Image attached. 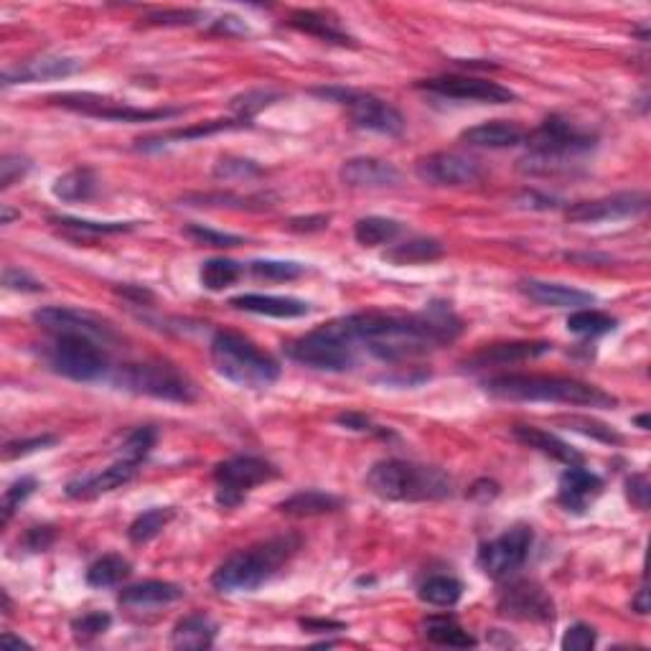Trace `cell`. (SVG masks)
Instances as JSON below:
<instances>
[{
    "instance_id": "obj_37",
    "label": "cell",
    "mask_w": 651,
    "mask_h": 651,
    "mask_svg": "<svg viewBox=\"0 0 651 651\" xmlns=\"http://www.w3.org/2000/svg\"><path fill=\"white\" fill-rule=\"evenodd\" d=\"M418 596L428 606L451 608L461 601L463 583L458 578H453V575H433V578H428L420 585Z\"/></svg>"
},
{
    "instance_id": "obj_5",
    "label": "cell",
    "mask_w": 651,
    "mask_h": 651,
    "mask_svg": "<svg viewBox=\"0 0 651 651\" xmlns=\"http://www.w3.org/2000/svg\"><path fill=\"white\" fill-rule=\"evenodd\" d=\"M367 489L384 501H440L453 494V479L438 466L390 458L369 468Z\"/></svg>"
},
{
    "instance_id": "obj_45",
    "label": "cell",
    "mask_w": 651,
    "mask_h": 651,
    "mask_svg": "<svg viewBox=\"0 0 651 651\" xmlns=\"http://www.w3.org/2000/svg\"><path fill=\"white\" fill-rule=\"evenodd\" d=\"M184 234L189 237L191 242L196 245H206V247H219V250H227V247H237L242 245L240 234H229V232H217L212 227H204V224H189L184 229Z\"/></svg>"
},
{
    "instance_id": "obj_18",
    "label": "cell",
    "mask_w": 651,
    "mask_h": 651,
    "mask_svg": "<svg viewBox=\"0 0 651 651\" xmlns=\"http://www.w3.org/2000/svg\"><path fill=\"white\" fill-rule=\"evenodd\" d=\"M34 321L39 323L41 329L51 331L56 336L64 334H79V336H90V339H110L112 329L107 326L102 318H97L95 313L79 311V308H39L34 311Z\"/></svg>"
},
{
    "instance_id": "obj_25",
    "label": "cell",
    "mask_w": 651,
    "mask_h": 651,
    "mask_svg": "<svg viewBox=\"0 0 651 651\" xmlns=\"http://www.w3.org/2000/svg\"><path fill=\"white\" fill-rule=\"evenodd\" d=\"M552 344L547 341H509V344H491L486 349H481L479 354H473L468 359V364L476 369L491 367V364H499V367H507V364H519L529 362V359L545 357L550 354Z\"/></svg>"
},
{
    "instance_id": "obj_4",
    "label": "cell",
    "mask_w": 651,
    "mask_h": 651,
    "mask_svg": "<svg viewBox=\"0 0 651 651\" xmlns=\"http://www.w3.org/2000/svg\"><path fill=\"white\" fill-rule=\"evenodd\" d=\"M298 550H301V540L295 535H285L234 552L214 570V590L227 593V596L229 593H252V590L268 583L270 578H275Z\"/></svg>"
},
{
    "instance_id": "obj_56",
    "label": "cell",
    "mask_w": 651,
    "mask_h": 651,
    "mask_svg": "<svg viewBox=\"0 0 651 651\" xmlns=\"http://www.w3.org/2000/svg\"><path fill=\"white\" fill-rule=\"evenodd\" d=\"M270 100H275V95H270V92H247L245 97H237L232 102V107L242 112V120H250L257 110L268 107Z\"/></svg>"
},
{
    "instance_id": "obj_34",
    "label": "cell",
    "mask_w": 651,
    "mask_h": 651,
    "mask_svg": "<svg viewBox=\"0 0 651 651\" xmlns=\"http://www.w3.org/2000/svg\"><path fill=\"white\" fill-rule=\"evenodd\" d=\"M97 191V176L92 168H74V171H67L64 176L54 181L51 186V194L59 201H87L92 199Z\"/></svg>"
},
{
    "instance_id": "obj_12",
    "label": "cell",
    "mask_w": 651,
    "mask_h": 651,
    "mask_svg": "<svg viewBox=\"0 0 651 651\" xmlns=\"http://www.w3.org/2000/svg\"><path fill=\"white\" fill-rule=\"evenodd\" d=\"M532 542H535L532 527L517 524V527L507 529V532L496 537V540L484 542V545L479 547L476 562H479V568L484 570L489 578L507 580L527 562Z\"/></svg>"
},
{
    "instance_id": "obj_21",
    "label": "cell",
    "mask_w": 651,
    "mask_h": 651,
    "mask_svg": "<svg viewBox=\"0 0 651 651\" xmlns=\"http://www.w3.org/2000/svg\"><path fill=\"white\" fill-rule=\"evenodd\" d=\"M135 473H138V463L120 458V461L112 463V466L102 468L100 473H90V476L69 481L64 494H67L69 499H95V496L110 494V491L120 489V486H125L128 481H133Z\"/></svg>"
},
{
    "instance_id": "obj_33",
    "label": "cell",
    "mask_w": 651,
    "mask_h": 651,
    "mask_svg": "<svg viewBox=\"0 0 651 651\" xmlns=\"http://www.w3.org/2000/svg\"><path fill=\"white\" fill-rule=\"evenodd\" d=\"M443 255H446V247L440 245L438 240L418 237V240H407L402 245L390 247L384 252V260L395 262V265H423V262L440 260Z\"/></svg>"
},
{
    "instance_id": "obj_26",
    "label": "cell",
    "mask_w": 651,
    "mask_h": 651,
    "mask_svg": "<svg viewBox=\"0 0 651 651\" xmlns=\"http://www.w3.org/2000/svg\"><path fill=\"white\" fill-rule=\"evenodd\" d=\"M461 140L476 148H517V145L527 143V130L519 128L517 123H507V120H491V123L473 125V128L463 130Z\"/></svg>"
},
{
    "instance_id": "obj_63",
    "label": "cell",
    "mask_w": 651,
    "mask_h": 651,
    "mask_svg": "<svg viewBox=\"0 0 651 651\" xmlns=\"http://www.w3.org/2000/svg\"><path fill=\"white\" fill-rule=\"evenodd\" d=\"M3 644H6V646H18V649H21V646H28L26 641L18 639V636H13V634H3Z\"/></svg>"
},
{
    "instance_id": "obj_23",
    "label": "cell",
    "mask_w": 651,
    "mask_h": 651,
    "mask_svg": "<svg viewBox=\"0 0 651 651\" xmlns=\"http://www.w3.org/2000/svg\"><path fill=\"white\" fill-rule=\"evenodd\" d=\"M82 64L69 56H39V59H28L21 67L6 69L3 74V87L11 84H28V82H46V79H64L79 72Z\"/></svg>"
},
{
    "instance_id": "obj_43",
    "label": "cell",
    "mask_w": 651,
    "mask_h": 651,
    "mask_svg": "<svg viewBox=\"0 0 651 651\" xmlns=\"http://www.w3.org/2000/svg\"><path fill=\"white\" fill-rule=\"evenodd\" d=\"M158 440V430L151 428V425H143V428H135L128 438L123 440V446H120V458L133 463H143V458H148V453L153 451Z\"/></svg>"
},
{
    "instance_id": "obj_38",
    "label": "cell",
    "mask_w": 651,
    "mask_h": 651,
    "mask_svg": "<svg viewBox=\"0 0 651 651\" xmlns=\"http://www.w3.org/2000/svg\"><path fill=\"white\" fill-rule=\"evenodd\" d=\"M130 573H133V565H130L123 555H105L90 565V570H87V583H90L92 588H115V585L123 583L125 578H130Z\"/></svg>"
},
{
    "instance_id": "obj_19",
    "label": "cell",
    "mask_w": 651,
    "mask_h": 651,
    "mask_svg": "<svg viewBox=\"0 0 651 651\" xmlns=\"http://www.w3.org/2000/svg\"><path fill=\"white\" fill-rule=\"evenodd\" d=\"M341 184L349 189H397L402 184L400 168L390 161L372 156H359L344 161L339 171Z\"/></svg>"
},
{
    "instance_id": "obj_41",
    "label": "cell",
    "mask_w": 651,
    "mask_h": 651,
    "mask_svg": "<svg viewBox=\"0 0 651 651\" xmlns=\"http://www.w3.org/2000/svg\"><path fill=\"white\" fill-rule=\"evenodd\" d=\"M616 326V318L603 311H596V308H578V311L568 316V331H573L578 336H588V339L611 334V331H616Z\"/></svg>"
},
{
    "instance_id": "obj_51",
    "label": "cell",
    "mask_w": 651,
    "mask_h": 651,
    "mask_svg": "<svg viewBox=\"0 0 651 651\" xmlns=\"http://www.w3.org/2000/svg\"><path fill=\"white\" fill-rule=\"evenodd\" d=\"M31 163L23 156H3L0 161V189H11L16 181H21L28 173Z\"/></svg>"
},
{
    "instance_id": "obj_32",
    "label": "cell",
    "mask_w": 651,
    "mask_h": 651,
    "mask_svg": "<svg viewBox=\"0 0 651 651\" xmlns=\"http://www.w3.org/2000/svg\"><path fill=\"white\" fill-rule=\"evenodd\" d=\"M423 636L433 644L440 646H456V649H468V646H476L479 641L473 639L456 618L451 616H428L423 621Z\"/></svg>"
},
{
    "instance_id": "obj_29",
    "label": "cell",
    "mask_w": 651,
    "mask_h": 651,
    "mask_svg": "<svg viewBox=\"0 0 651 651\" xmlns=\"http://www.w3.org/2000/svg\"><path fill=\"white\" fill-rule=\"evenodd\" d=\"M288 26L301 31V34L316 36L321 41H329V44L336 46H357L354 39L346 34L344 28L339 26V21L329 16V13L321 11H293L288 16Z\"/></svg>"
},
{
    "instance_id": "obj_60",
    "label": "cell",
    "mask_w": 651,
    "mask_h": 651,
    "mask_svg": "<svg viewBox=\"0 0 651 651\" xmlns=\"http://www.w3.org/2000/svg\"><path fill=\"white\" fill-rule=\"evenodd\" d=\"M214 31H219V34H237V36H242V34H247L250 28H247V23L242 21V18H237V16H224V18H219V21H214Z\"/></svg>"
},
{
    "instance_id": "obj_7",
    "label": "cell",
    "mask_w": 651,
    "mask_h": 651,
    "mask_svg": "<svg viewBox=\"0 0 651 651\" xmlns=\"http://www.w3.org/2000/svg\"><path fill=\"white\" fill-rule=\"evenodd\" d=\"M354 349H357V341L351 339L344 318L326 323L321 329L311 331V334L290 341L285 346L293 362L306 364L311 369H321V372H349L357 362Z\"/></svg>"
},
{
    "instance_id": "obj_8",
    "label": "cell",
    "mask_w": 651,
    "mask_h": 651,
    "mask_svg": "<svg viewBox=\"0 0 651 651\" xmlns=\"http://www.w3.org/2000/svg\"><path fill=\"white\" fill-rule=\"evenodd\" d=\"M115 384L120 390L133 392V395L153 397L163 402H179V405H191L199 397L196 384L168 362H138L125 364L115 374Z\"/></svg>"
},
{
    "instance_id": "obj_53",
    "label": "cell",
    "mask_w": 651,
    "mask_h": 651,
    "mask_svg": "<svg viewBox=\"0 0 651 651\" xmlns=\"http://www.w3.org/2000/svg\"><path fill=\"white\" fill-rule=\"evenodd\" d=\"M201 11H158L145 18L153 26H194L201 21Z\"/></svg>"
},
{
    "instance_id": "obj_9",
    "label": "cell",
    "mask_w": 651,
    "mask_h": 651,
    "mask_svg": "<svg viewBox=\"0 0 651 651\" xmlns=\"http://www.w3.org/2000/svg\"><path fill=\"white\" fill-rule=\"evenodd\" d=\"M313 92L326 97V100L344 105L351 123L357 125V128L387 135V138H397V135L405 133V117H402V112L397 107H392L390 102L379 100V97L367 95V92L344 90V87H323V90Z\"/></svg>"
},
{
    "instance_id": "obj_48",
    "label": "cell",
    "mask_w": 651,
    "mask_h": 651,
    "mask_svg": "<svg viewBox=\"0 0 651 651\" xmlns=\"http://www.w3.org/2000/svg\"><path fill=\"white\" fill-rule=\"evenodd\" d=\"M262 168L255 166L252 161H245V158H222V161L217 163V168H214V176L217 179H255V176H260Z\"/></svg>"
},
{
    "instance_id": "obj_11",
    "label": "cell",
    "mask_w": 651,
    "mask_h": 651,
    "mask_svg": "<svg viewBox=\"0 0 651 651\" xmlns=\"http://www.w3.org/2000/svg\"><path fill=\"white\" fill-rule=\"evenodd\" d=\"M278 476V468L257 456H234L222 461L214 468V481H217V504L224 509L240 507L245 496L255 486L273 481Z\"/></svg>"
},
{
    "instance_id": "obj_39",
    "label": "cell",
    "mask_w": 651,
    "mask_h": 651,
    "mask_svg": "<svg viewBox=\"0 0 651 651\" xmlns=\"http://www.w3.org/2000/svg\"><path fill=\"white\" fill-rule=\"evenodd\" d=\"M402 232V224L387 217H364L354 224V237L364 247H379L397 240Z\"/></svg>"
},
{
    "instance_id": "obj_57",
    "label": "cell",
    "mask_w": 651,
    "mask_h": 651,
    "mask_svg": "<svg viewBox=\"0 0 651 651\" xmlns=\"http://www.w3.org/2000/svg\"><path fill=\"white\" fill-rule=\"evenodd\" d=\"M54 529L51 527H34L26 535V547L31 552H44L54 542Z\"/></svg>"
},
{
    "instance_id": "obj_22",
    "label": "cell",
    "mask_w": 651,
    "mask_h": 651,
    "mask_svg": "<svg viewBox=\"0 0 651 651\" xmlns=\"http://www.w3.org/2000/svg\"><path fill=\"white\" fill-rule=\"evenodd\" d=\"M519 290L532 303L547 308H583L596 303V295L593 293H585V290L570 288V285L562 283H550V280H522Z\"/></svg>"
},
{
    "instance_id": "obj_10",
    "label": "cell",
    "mask_w": 651,
    "mask_h": 651,
    "mask_svg": "<svg viewBox=\"0 0 651 651\" xmlns=\"http://www.w3.org/2000/svg\"><path fill=\"white\" fill-rule=\"evenodd\" d=\"M49 364L56 374L72 382H95L107 372V357L97 339L79 334L56 336L49 349Z\"/></svg>"
},
{
    "instance_id": "obj_30",
    "label": "cell",
    "mask_w": 651,
    "mask_h": 651,
    "mask_svg": "<svg viewBox=\"0 0 651 651\" xmlns=\"http://www.w3.org/2000/svg\"><path fill=\"white\" fill-rule=\"evenodd\" d=\"M217 621L206 613H189L173 626L171 644L176 649H209L217 639Z\"/></svg>"
},
{
    "instance_id": "obj_42",
    "label": "cell",
    "mask_w": 651,
    "mask_h": 651,
    "mask_svg": "<svg viewBox=\"0 0 651 651\" xmlns=\"http://www.w3.org/2000/svg\"><path fill=\"white\" fill-rule=\"evenodd\" d=\"M242 265L234 260H224V257H214V260H206L199 270V280L206 290H217L229 288L240 280Z\"/></svg>"
},
{
    "instance_id": "obj_6",
    "label": "cell",
    "mask_w": 651,
    "mask_h": 651,
    "mask_svg": "<svg viewBox=\"0 0 651 651\" xmlns=\"http://www.w3.org/2000/svg\"><path fill=\"white\" fill-rule=\"evenodd\" d=\"M214 369L242 390H268L278 382L280 364L255 341L237 331H217L212 339Z\"/></svg>"
},
{
    "instance_id": "obj_61",
    "label": "cell",
    "mask_w": 651,
    "mask_h": 651,
    "mask_svg": "<svg viewBox=\"0 0 651 651\" xmlns=\"http://www.w3.org/2000/svg\"><path fill=\"white\" fill-rule=\"evenodd\" d=\"M631 608H634L636 613H649V588H646V583L639 585V590H636L634 601H631Z\"/></svg>"
},
{
    "instance_id": "obj_46",
    "label": "cell",
    "mask_w": 651,
    "mask_h": 651,
    "mask_svg": "<svg viewBox=\"0 0 651 651\" xmlns=\"http://www.w3.org/2000/svg\"><path fill=\"white\" fill-rule=\"evenodd\" d=\"M110 626H112L110 613L90 611V613H82V616L74 618L72 634L77 641H92V639H97V636L105 634Z\"/></svg>"
},
{
    "instance_id": "obj_17",
    "label": "cell",
    "mask_w": 651,
    "mask_h": 651,
    "mask_svg": "<svg viewBox=\"0 0 651 651\" xmlns=\"http://www.w3.org/2000/svg\"><path fill=\"white\" fill-rule=\"evenodd\" d=\"M501 616L517 618V621H535V624H545L555 618V603L547 596L545 590L537 583L529 580H514L507 588L499 593V603H496Z\"/></svg>"
},
{
    "instance_id": "obj_47",
    "label": "cell",
    "mask_w": 651,
    "mask_h": 651,
    "mask_svg": "<svg viewBox=\"0 0 651 651\" xmlns=\"http://www.w3.org/2000/svg\"><path fill=\"white\" fill-rule=\"evenodd\" d=\"M34 491H36L34 476H23V479L13 481V484L8 486L6 494H3V507H0V512H3V524L11 522V517L16 514V509L21 507L23 501L34 494Z\"/></svg>"
},
{
    "instance_id": "obj_35",
    "label": "cell",
    "mask_w": 651,
    "mask_h": 651,
    "mask_svg": "<svg viewBox=\"0 0 651 651\" xmlns=\"http://www.w3.org/2000/svg\"><path fill=\"white\" fill-rule=\"evenodd\" d=\"M237 128H250V120H212V123L196 125V128L186 130H171V133L156 135V138H145L138 140L140 151H153V148H161V145L171 143V140H191V138H206V135L222 133V130H237Z\"/></svg>"
},
{
    "instance_id": "obj_1",
    "label": "cell",
    "mask_w": 651,
    "mask_h": 651,
    "mask_svg": "<svg viewBox=\"0 0 651 651\" xmlns=\"http://www.w3.org/2000/svg\"><path fill=\"white\" fill-rule=\"evenodd\" d=\"M351 339L364 344L382 362H410L461 334V321L443 303H430L423 313L367 311L344 318Z\"/></svg>"
},
{
    "instance_id": "obj_16",
    "label": "cell",
    "mask_w": 651,
    "mask_h": 651,
    "mask_svg": "<svg viewBox=\"0 0 651 651\" xmlns=\"http://www.w3.org/2000/svg\"><path fill=\"white\" fill-rule=\"evenodd\" d=\"M649 209V199L639 191H624V194L603 196L593 201H578L565 212L568 222L573 224H601V222H621V219H634Z\"/></svg>"
},
{
    "instance_id": "obj_13",
    "label": "cell",
    "mask_w": 651,
    "mask_h": 651,
    "mask_svg": "<svg viewBox=\"0 0 651 651\" xmlns=\"http://www.w3.org/2000/svg\"><path fill=\"white\" fill-rule=\"evenodd\" d=\"M415 173L423 184L438 186V189H461V186H473L484 179L479 163L453 151L430 153L428 158H420Z\"/></svg>"
},
{
    "instance_id": "obj_55",
    "label": "cell",
    "mask_w": 651,
    "mask_h": 651,
    "mask_svg": "<svg viewBox=\"0 0 651 651\" xmlns=\"http://www.w3.org/2000/svg\"><path fill=\"white\" fill-rule=\"evenodd\" d=\"M649 479H646V473H634L629 481H626V496L634 504L636 509L646 512L649 509Z\"/></svg>"
},
{
    "instance_id": "obj_40",
    "label": "cell",
    "mask_w": 651,
    "mask_h": 651,
    "mask_svg": "<svg viewBox=\"0 0 651 651\" xmlns=\"http://www.w3.org/2000/svg\"><path fill=\"white\" fill-rule=\"evenodd\" d=\"M176 517V512H173L171 507L166 509H148V512L138 514V517L133 519V524L128 527V537L133 545H145V542L156 540L158 535H161L163 529L171 524V519Z\"/></svg>"
},
{
    "instance_id": "obj_64",
    "label": "cell",
    "mask_w": 651,
    "mask_h": 651,
    "mask_svg": "<svg viewBox=\"0 0 651 651\" xmlns=\"http://www.w3.org/2000/svg\"><path fill=\"white\" fill-rule=\"evenodd\" d=\"M636 425H639L641 430H649V415H639V418H636Z\"/></svg>"
},
{
    "instance_id": "obj_27",
    "label": "cell",
    "mask_w": 651,
    "mask_h": 651,
    "mask_svg": "<svg viewBox=\"0 0 651 651\" xmlns=\"http://www.w3.org/2000/svg\"><path fill=\"white\" fill-rule=\"evenodd\" d=\"M184 598V588L168 580H145V583L130 585L125 588L117 601L120 606L128 608H158V606H171V603Z\"/></svg>"
},
{
    "instance_id": "obj_44",
    "label": "cell",
    "mask_w": 651,
    "mask_h": 651,
    "mask_svg": "<svg viewBox=\"0 0 651 651\" xmlns=\"http://www.w3.org/2000/svg\"><path fill=\"white\" fill-rule=\"evenodd\" d=\"M250 273L260 280H295L306 273L303 265L288 260H255L250 262Z\"/></svg>"
},
{
    "instance_id": "obj_20",
    "label": "cell",
    "mask_w": 651,
    "mask_h": 651,
    "mask_svg": "<svg viewBox=\"0 0 651 651\" xmlns=\"http://www.w3.org/2000/svg\"><path fill=\"white\" fill-rule=\"evenodd\" d=\"M603 479L583 466H568L557 486V504L570 514H585V509L603 494Z\"/></svg>"
},
{
    "instance_id": "obj_24",
    "label": "cell",
    "mask_w": 651,
    "mask_h": 651,
    "mask_svg": "<svg viewBox=\"0 0 651 651\" xmlns=\"http://www.w3.org/2000/svg\"><path fill=\"white\" fill-rule=\"evenodd\" d=\"M234 311L255 313V316L270 318H301L313 311L311 303L298 301V298H283V295H262V293H245L229 301Z\"/></svg>"
},
{
    "instance_id": "obj_31",
    "label": "cell",
    "mask_w": 651,
    "mask_h": 651,
    "mask_svg": "<svg viewBox=\"0 0 651 651\" xmlns=\"http://www.w3.org/2000/svg\"><path fill=\"white\" fill-rule=\"evenodd\" d=\"M341 507H344V501L339 496L318 489H303L280 501L278 512L288 514V517H321V514L339 512Z\"/></svg>"
},
{
    "instance_id": "obj_2",
    "label": "cell",
    "mask_w": 651,
    "mask_h": 651,
    "mask_svg": "<svg viewBox=\"0 0 651 651\" xmlns=\"http://www.w3.org/2000/svg\"><path fill=\"white\" fill-rule=\"evenodd\" d=\"M484 390L496 400L509 402H560L578 407H613L616 397L601 387L570 377L547 374H501L484 382Z\"/></svg>"
},
{
    "instance_id": "obj_14",
    "label": "cell",
    "mask_w": 651,
    "mask_h": 651,
    "mask_svg": "<svg viewBox=\"0 0 651 651\" xmlns=\"http://www.w3.org/2000/svg\"><path fill=\"white\" fill-rule=\"evenodd\" d=\"M49 102L82 112V115L100 117V120H115V123H145V120H166V117L181 115V110H143V107L97 95H54L49 97Z\"/></svg>"
},
{
    "instance_id": "obj_59",
    "label": "cell",
    "mask_w": 651,
    "mask_h": 651,
    "mask_svg": "<svg viewBox=\"0 0 651 651\" xmlns=\"http://www.w3.org/2000/svg\"><path fill=\"white\" fill-rule=\"evenodd\" d=\"M336 423L344 425V428L349 430H359V433H369V430H374L372 420H369L367 415H359V412H344V415L336 418Z\"/></svg>"
},
{
    "instance_id": "obj_62",
    "label": "cell",
    "mask_w": 651,
    "mask_h": 651,
    "mask_svg": "<svg viewBox=\"0 0 651 651\" xmlns=\"http://www.w3.org/2000/svg\"><path fill=\"white\" fill-rule=\"evenodd\" d=\"M18 217H21V212H13L11 206L3 204V212H0V224H11L13 219H18Z\"/></svg>"
},
{
    "instance_id": "obj_15",
    "label": "cell",
    "mask_w": 651,
    "mask_h": 651,
    "mask_svg": "<svg viewBox=\"0 0 651 651\" xmlns=\"http://www.w3.org/2000/svg\"><path fill=\"white\" fill-rule=\"evenodd\" d=\"M420 90H428L433 95L451 97V100L463 102H481V105H509L517 100L509 87H501L499 82H489L481 77H458V74H448V77L425 79L418 84Z\"/></svg>"
},
{
    "instance_id": "obj_28",
    "label": "cell",
    "mask_w": 651,
    "mask_h": 651,
    "mask_svg": "<svg viewBox=\"0 0 651 651\" xmlns=\"http://www.w3.org/2000/svg\"><path fill=\"white\" fill-rule=\"evenodd\" d=\"M512 433L519 443L535 448V451H540L542 456H550L552 461H560L565 463V466H580V463H583V453L575 451L573 446H568L565 440L547 433V430L535 428V425H517Z\"/></svg>"
},
{
    "instance_id": "obj_54",
    "label": "cell",
    "mask_w": 651,
    "mask_h": 651,
    "mask_svg": "<svg viewBox=\"0 0 651 651\" xmlns=\"http://www.w3.org/2000/svg\"><path fill=\"white\" fill-rule=\"evenodd\" d=\"M56 438L54 435H39V438H28V440H13V443H8L6 446V461H11V458H18V456H28V453H36V451H44V448L54 446Z\"/></svg>"
},
{
    "instance_id": "obj_49",
    "label": "cell",
    "mask_w": 651,
    "mask_h": 651,
    "mask_svg": "<svg viewBox=\"0 0 651 651\" xmlns=\"http://www.w3.org/2000/svg\"><path fill=\"white\" fill-rule=\"evenodd\" d=\"M565 423L570 425L573 430H578V433L588 435V438H596L601 440V443H611V446H618L621 443V435L616 433L613 428H608L606 423H598V420H590V418H570L565 420Z\"/></svg>"
},
{
    "instance_id": "obj_58",
    "label": "cell",
    "mask_w": 651,
    "mask_h": 651,
    "mask_svg": "<svg viewBox=\"0 0 651 651\" xmlns=\"http://www.w3.org/2000/svg\"><path fill=\"white\" fill-rule=\"evenodd\" d=\"M329 227V217H323V214H318V217H303V219H290L288 229H293V232H321V229Z\"/></svg>"
},
{
    "instance_id": "obj_50",
    "label": "cell",
    "mask_w": 651,
    "mask_h": 651,
    "mask_svg": "<svg viewBox=\"0 0 651 651\" xmlns=\"http://www.w3.org/2000/svg\"><path fill=\"white\" fill-rule=\"evenodd\" d=\"M596 641H598V634L593 626L575 624L565 631V636H562V649L565 651H590L593 646H596Z\"/></svg>"
},
{
    "instance_id": "obj_3",
    "label": "cell",
    "mask_w": 651,
    "mask_h": 651,
    "mask_svg": "<svg viewBox=\"0 0 651 651\" xmlns=\"http://www.w3.org/2000/svg\"><path fill=\"white\" fill-rule=\"evenodd\" d=\"M524 145H529V151L519 161V171L547 179V176L573 171V166H578L575 161L596 151V138L570 125L568 120L552 115L535 133H527Z\"/></svg>"
},
{
    "instance_id": "obj_52",
    "label": "cell",
    "mask_w": 651,
    "mask_h": 651,
    "mask_svg": "<svg viewBox=\"0 0 651 651\" xmlns=\"http://www.w3.org/2000/svg\"><path fill=\"white\" fill-rule=\"evenodd\" d=\"M3 285H6L8 290H16V293H41V290H44L41 280H36L34 275H28L26 270L18 268H6V273H3Z\"/></svg>"
},
{
    "instance_id": "obj_36",
    "label": "cell",
    "mask_w": 651,
    "mask_h": 651,
    "mask_svg": "<svg viewBox=\"0 0 651 651\" xmlns=\"http://www.w3.org/2000/svg\"><path fill=\"white\" fill-rule=\"evenodd\" d=\"M51 224L62 227L69 237H77V240H84V237H102V234H125L133 232V222H92V219H74V217H59V214H51Z\"/></svg>"
}]
</instances>
